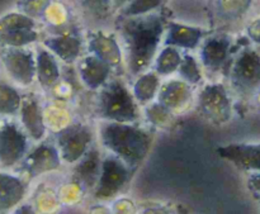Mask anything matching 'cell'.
<instances>
[{"label": "cell", "mask_w": 260, "mask_h": 214, "mask_svg": "<svg viewBox=\"0 0 260 214\" xmlns=\"http://www.w3.org/2000/svg\"><path fill=\"white\" fill-rule=\"evenodd\" d=\"M134 174V170L129 169L118 157L112 154L103 156L101 175L93 190L94 198L98 200H109L118 197L129 184Z\"/></svg>", "instance_id": "obj_6"}, {"label": "cell", "mask_w": 260, "mask_h": 214, "mask_svg": "<svg viewBox=\"0 0 260 214\" xmlns=\"http://www.w3.org/2000/svg\"><path fill=\"white\" fill-rule=\"evenodd\" d=\"M246 34H248V40L251 42L260 45V18L253 20L250 24L246 28Z\"/></svg>", "instance_id": "obj_40"}, {"label": "cell", "mask_w": 260, "mask_h": 214, "mask_svg": "<svg viewBox=\"0 0 260 214\" xmlns=\"http://www.w3.org/2000/svg\"><path fill=\"white\" fill-rule=\"evenodd\" d=\"M43 119H45L46 128L52 131L53 133L66 128L73 123L70 111L66 108L65 103H61V101L47 104L43 108Z\"/></svg>", "instance_id": "obj_24"}, {"label": "cell", "mask_w": 260, "mask_h": 214, "mask_svg": "<svg viewBox=\"0 0 260 214\" xmlns=\"http://www.w3.org/2000/svg\"><path fill=\"white\" fill-rule=\"evenodd\" d=\"M156 99L157 103L177 116L192 106L194 101V89L180 79H173L160 85Z\"/></svg>", "instance_id": "obj_13"}, {"label": "cell", "mask_w": 260, "mask_h": 214, "mask_svg": "<svg viewBox=\"0 0 260 214\" xmlns=\"http://www.w3.org/2000/svg\"><path fill=\"white\" fill-rule=\"evenodd\" d=\"M113 0H79V4L86 14L103 19L111 13Z\"/></svg>", "instance_id": "obj_32"}, {"label": "cell", "mask_w": 260, "mask_h": 214, "mask_svg": "<svg viewBox=\"0 0 260 214\" xmlns=\"http://www.w3.org/2000/svg\"><path fill=\"white\" fill-rule=\"evenodd\" d=\"M13 214H37V212H36L35 207L32 204L25 203V204H20L19 207L15 208Z\"/></svg>", "instance_id": "obj_41"}, {"label": "cell", "mask_w": 260, "mask_h": 214, "mask_svg": "<svg viewBox=\"0 0 260 214\" xmlns=\"http://www.w3.org/2000/svg\"><path fill=\"white\" fill-rule=\"evenodd\" d=\"M251 0H220L217 4V10L221 15L228 18H235L243 14Z\"/></svg>", "instance_id": "obj_34"}, {"label": "cell", "mask_w": 260, "mask_h": 214, "mask_svg": "<svg viewBox=\"0 0 260 214\" xmlns=\"http://www.w3.org/2000/svg\"><path fill=\"white\" fill-rule=\"evenodd\" d=\"M40 33L36 20L23 13L13 12L0 17V48L25 47L36 42Z\"/></svg>", "instance_id": "obj_8"}, {"label": "cell", "mask_w": 260, "mask_h": 214, "mask_svg": "<svg viewBox=\"0 0 260 214\" xmlns=\"http://www.w3.org/2000/svg\"><path fill=\"white\" fill-rule=\"evenodd\" d=\"M144 117L147 123L156 129H170L175 123V116L157 101H151L144 108Z\"/></svg>", "instance_id": "obj_26"}, {"label": "cell", "mask_w": 260, "mask_h": 214, "mask_svg": "<svg viewBox=\"0 0 260 214\" xmlns=\"http://www.w3.org/2000/svg\"><path fill=\"white\" fill-rule=\"evenodd\" d=\"M168 20L164 10L139 17H118L116 25L129 75L137 78L149 71L164 38Z\"/></svg>", "instance_id": "obj_1"}, {"label": "cell", "mask_w": 260, "mask_h": 214, "mask_svg": "<svg viewBox=\"0 0 260 214\" xmlns=\"http://www.w3.org/2000/svg\"><path fill=\"white\" fill-rule=\"evenodd\" d=\"M51 2L52 0H19L17 3V7L19 8L20 13L35 19V18L43 17Z\"/></svg>", "instance_id": "obj_33"}, {"label": "cell", "mask_w": 260, "mask_h": 214, "mask_svg": "<svg viewBox=\"0 0 260 214\" xmlns=\"http://www.w3.org/2000/svg\"><path fill=\"white\" fill-rule=\"evenodd\" d=\"M218 156L243 171L260 172V144H229L217 147Z\"/></svg>", "instance_id": "obj_15"}, {"label": "cell", "mask_w": 260, "mask_h": 214, "mask_svg": "<svg viewBox=\"0 0 260 214\" xmlns=\"http://www.w3.org/2000/svg\"><path fill=\"white\" fill-rule=\"evenodd\" d=\"M259 203H260V202H259Z\"/></svg>", "instance_id": "obj_46"}, {"label": "cell", "mask_w": 260, "mask_h": 214, "mask_svg": "<svg viewBox=\"0 0 260 214\" xmlns=\"http://www.w3.org/2000/svg\"><path fill=\"white\" fill-rule=\"evenodd\" d=\"M160 85V76L154 71H146L137 76L135 80L131 90L132 95L139 105H146L156 98Z\"/></svg>", "instance_id": "obj_23"}, {"label": "cell", "mask_w": 260, "mask_h": 214, "mask_svg": "<svg viewBox=\"0 0 260 214\" xmlns=\"http://www.w3.org/2000/svg\"><path fill=\"white\" fill-rule=\"evenodd\" d=\"M20 123L23 131L28 138L33 141H42L47 133L45 119H43V108L41 106L40 100L33 94L22 96V103L19 108Z\"/></svg>", "instance_id": "obj_16"}, {"label": "cell", "mask_w": 260, "mask_h": 214, "mask_svg": "<svg viewBox=\"0 0 260 214\" xmlns=\"http://www.w3.org/2000/svg\"><path fill=\"white\" fill-rule=\"evenodd\" d=\"M27 182L22 177L0 171V214L15 209L24 199Z\"/></svg>", "instance_id": "obj_21"}, {"label": "cell", "mask_w": 260, "mask_h": 214, "mask_svg": "<svg viewBox=\"0 0 260 214\" xmlns=\"http://www.w3.org/2000/svg\"><path fill=\"white\" fill-rule=\"evenodd\" d=\"M248 188L254 198L260 202V172H249Z\"/></svg>", "instance_id": "obj_39"}, {"label": "cell", "mask_w": 260, "mask_h": 214, "mask_svg": "<svg viewBox=\"0 0 260 214\" xmlns=\"http://www.w3.org/2000/svg\"><path fill=\"white\" fill-rule=\"evenodd\" d=\"M255 101H256V105H258V108L260 109V88L255 93Z\"/></svg>", "instance_id": "obj_45"}, {"label": "cell", "mask_w": 260, "mask_h": 214, "mask_svg": "<svg viewBox=\"0 0 260 214\" xmlns=\"http://www.w3.org/2000/svg\"><path fill=\"white\" fill-rule=\"evenodd\" d=\"M58 205V197L53 195L52 193L41 192L37 199V208H35L36 212H48V210L55 209Z\"/></svg>", "instance_id": "obj_36"}, {"label": "cell", "mask_w": 260, "mask_h": 214, "mask_svg": "<svg viewBox=\"0 0 260 214\" xmlns=\"http://www.w3.org/2000/svg\"><path fill=\"white\" fill-rule=\"evenodd\" d=\"M61 157L57 147L47 141H42L32 151L27 152L19 164V170L27 180L55 171L61 166Z\"/></svg>", "instance_id": "obj_12"}, {"label": "cell", "mask_w": 260, "mask_h": 214, "mask_svg": "<svg viewBox=\"0 0 260 214\" xmlns=\"http://www.w3.org/2000/svg\"><path fill=\"white\" fill-rule=\"evenodd\" d=\"M42 18L48 24L55 28H61L70 24V14H69L66 7H63L61 3L51 2Z\"/></svg>", "instance_id": "obj_30"}, {"label": "cell", "mask_w": 260, "mask_h": 214, "mask_svg": "<svg viewBox=\"0 0 260 214\" xmlns=\"http://www.w3.org/2000/svg\"><path fill=\"white\" fill-rule=\"evenodd\" d=\"M177 73L179 74L180 80L185 81V83L192 86L201 84V81L203 79L202 68H201L200 62L190 53H184L183 55L182 62H180Z\"/></svg>", "instance_id": "obj_28"}, {"label": "cell", "mask_w": 260, "mask_h": 214, "mask_svg": "<svg viewBox=\"0 0 260 214\" xmlns=\"http://www.w3.org/2000/svg\"><path fill=\"white\" fill-rule=\"evenodd\" d=\"M165 0H131L118 12V17H139L157 12Z\"/></svg>", "instance_id": "obj_29"}, {"label": "cell", "mask_w": 260, "mask_h": 214, "mask_svg": "<svg viewBox=\"0 0 260 214\" xmlns=\"http://www.w3.org/2000/svg\"><path fill=\"white\" fill-rule=\"evenodd\" d=\"M102 161L103 156L99 149L96 146H91L85 155L74 164L73 182L80 185L84 192L94 190L101 175Z\"/></svg>", "instance_id": "obj_17"}, {"label": "cell", "mask_w": 260, "mask_h": 214, "mask_svg": "<svg viewBox=\"0 0 260 214\" xmlns=\"http://www.w3.org/2000/svg\"><path fill=\"white\" fill-rule=\"evenodd\" d=\"M93 129L84 123L73 122L70 126L55 133V146L61 161L75 164L93 146Z\"/></svg>", "instance_id": "obj_7"}, {"label": "cell", "mask_w": 260, "mask_h": 214, "mask_svg": "<svg viewBox=\"0 0 260 214\" xmlns=\"http://www.w3.org/2000/svg\"><path fill=\"white\" fill-rule=\"evenodd\" d=\"M28 152V136L14 122L0 126V167L12 169L19 165Z\"/></svg>", "instance_id": "obj_11"}, {"label": "cell", "mask_w": 260, "mask_h": 214, "mask_svg": "<svg viewBox=\"0 0 260 214\" xmlns=\"http://www.w3.org/2000/svg\"><path fill=\"white\" fill-rule=\"evenodd\" d=\"M61 70L58 61L45 47H38L36 52V80L43 90H51L60 80Z\"/></svg>", "instance_id": "obj_22"}, {"label": "cell", "mask_w": 260, "mask_h": 214, "mask_svg": "<svg viewBox=\"0 0 260 214\" xmlns=\"http://www.w3.org/2000/svg\"><path fill=\"white\" fill-rule=\"evenodd\" d=\"M177 208H178L177 214H190L189 210H188L185 207H183V205H177Z\"/></svg>", "instance_id": "obj_44"}, {"label": "cell", "mask_w": 260, "mask_h": 214, "mask_svg": "<svg viewBox=\"0 0 260 214\" xmlns=\"http://www.w3.org/2000/svg\"><path fill=\"white\" fill-rule=\"evenodd\" d=\"M101 145L131 170H136L151 151L154 133L135 123L103 121L99 124Z\"/></svg>", "instance_id": "obj_2"}, {"label": "cell", "mask_w": 260, "mask_h": 214, "mask_svg": "<svg viewBox=\"0 0 260 214\" xmlns=\"http://www.w3.org/2000/svg\"><path fill=\"white\" fill-rule=\"evenodd\" d=\"M50 91L55 101L68 103V101L73 100L75 98V95L78 94V88H76L75 81L61 76L60 80L52 86Z\"/></svg>", "instance_id": "obj_31"}, {"label": "cell", "mask_w": 260, "mask_h": 214, "mask_svg": "<svg viewBox=\"0 0 260 214\" xmlns=\"http://www.w3.org/2000/svg\"><path fill=\"white\" fill-rule=\"evenodd\" d=\"M84 193L85 192L81 189L80 185L76 184L75 182H71L70 184H66L61 188L60 195H58V197L61 198L62 202L73 204V203H76L78 200H80V198L83 197Z\"/></svg>", "instance_id": "obj_35"}, {"label": "cell", "mask_w": 260, "mask_h": 214, "mask_svg": "<svg viewBox=\"0 0 260 214\" xmlns=\"http://www.w3.org/2000/svg\"><path fill=\"white\" fill-rule=\"evenodd\" d=\"M42 46L66 65L76 62L83 52V40L74 33H63L45 38Z\"/></svg>", "instance_id": "obj_19"}, {"label": "cell", "mask_w": 260, "mask_h": 214, "mask_svg": "<svg viewBox=\"0 0 260 214\" xmlns=\"http://www.w3.org/2000/svg\"><path fill=\"white\" fill-rule=\"evenodd\" d=\"M248 42L231 58L226 71L233 88L244 96L255 95L260 88V53Z\"/></svg>", "instance_id": "obj_4"}, {"label": "cell", "mask_w": 260, "mask_h": 214, "mask_svg": "<svg viewBox=\"0 0 260 214\" xmlns=\"http://www.w3.org/2000/svg\"><path fill=\"white\" fill-rule=\"evenodd\" d=\"M233 58V38L225 33H217L206 37L201 43V65L208 73L228 71Z\"/></svg>", "instance_id": "obj_10"}, {"label": "cell", "mask_w": 260, "mask_h": 214, "mask_svg": "<svg viewBox=\"0 0 260 214\" xmlns=\"http://www.w3.org/2000/svg\"><path fill=\"white\" fill-rule=\"evenodd\" d=\"M206 34L207 32L201 27L168 20L164 34V46H172L183 50H196L205 40Z\"/></svg>", "instance_id": "obj_18"}, {"label": "cell", "mask_w": 260, "mask_h": 214, "mask_svg": "<svg viewBox=\"0 0 260 214\" xmlns=\"http://www.w3.org/2000/svg\"><path fill=\"white\" fill-rule=\"evenodd\" d=\"M95 114L106 122L135 123L140 119V106L131 89L121 78L109 79L95 99Z\"/></svg>", "instance_id": "obj_3"}, {"label": "cell", "mask_w": 260, "mask_h": 214, "mask_svg": "<svg viewBox=\"0 0 260 214\" xmlns=\"http://www.w3.org/2000/svg\"><path fill=\"white\" fill-rule=\"evenodd\" d=\"M0 60L9 78L20 86L32 85L36 80V55L25 47H5L0 51Z\"/></svg>", "instance_id": "obj_9"}, {"label": "cell", "mask_w": 260, "mask_h": 214, "mask_svg": "<svg viewBox=\"0 0 260 214\" xmlns=\"http://www.w3.org/2000/svg\"><path fill=\"white\" fill-rule=\"evenodd\" d=\"M112 67L93 55H86L78 62V75L89 90H99L111 79Z\"/></svg>", "instance_id": "obj_20"}, {"label": "cell", "mask_w": 260, "mask_h": 214, "mask_svg": "<svg viewBox=\"0 0 260 214\" xmlns=\"http://www.w3.org/2000/svg\"><path fill=\"white\" fill-rule=\"evenodd\" d=\"M90 214H112V212L109 209H107L106 207H103V205H96V207H94L91 209Z\"/></svg>", "instance_id": "obj_43"}, {"label": "cell", "mask_w": 260, "mask_h": 214, "mask_svg": "<svg viewBox=\"0 0 260 214\" xmlns=\"http://www.w3.org/2000/svg\"><path fill=\"white\" fill-rule=\"evenodd\" d=\"M131 0H113V3H112V12H119Z\"/></svg>", "instance_id": "obj_42"}, {"label": "cell", "mask_w": 260, "mask_h": 214, "mask_svg": "<svg viewBox=\"0 0 260 214\" xmlns=\"http://www.w3.org/2000/svg\"><path fill=\"white\" fill-rule=\"evenodd\" d=\"M112 214H136V207L129 199L121 198L114 202Z\"/></svg>", "instance_id": "obj_38"}, {"label": "cell", "mask_w": 260, "mask_h": 214, "mask_svg": "<svg viewBox=\"0 0 260 214\" xmlns=\"http://www.w3.org/2000/svg\"><path fill=\"white\" fill-rule=\"evenodd\" d=\"M196 108L203 118L216 126L229 123L233 118V100L226 86L221 83L203 86L196 99Z\"/></svg>", "instance_id": "obj_5"}, {"label": "cell", "mask_w": 260, "mask_h": 214, "mask_svg": "<svg viewBox=\"0 0 260 214\" xmlns=\"http://www.w3.org/2000/svg\"><path fill=\"white\" fill-rule=\"evenodd\" d=\"M88 52L106 62L112 70H122L123 52L116 35L106 33L104 30L88 32Z\"/></svg>", "instance_id": "obj_14"}, {"label": "cell", "mask_w": 260, "mask_h": 214, "mask_svg": "<svg viewBox=\"0 0 260 214\" xmlns=\"http://www.w3.org/2000/svg\"><path fill=\"white\" fill-rule=\"evenodd\" d=\"M22 95L7 81L0 80V116H17L19 113Z\"/></svg>", "instance_id": "obj_27"}, {"label": "cell", "mask_w": 260, "mask_h": 214, "mask_svg": "<svg viewBox=\"0 0 260 214\" xmlns=\"http://www.w3.org/2000/svg\"><path fill=\"white\" fill-rule=\"evenodd\" d=\"M182 57L183 53L179 48L164 46L154 60V73L159 76H169L177 73L182 62Z\"/></svg>", "instance_id": "obj_25"}, {"label": "cell", "mask_w": 260, "mask_h": 214, "mask_svg": "<svg viewBox=\"0 0 260 214\" xmlns=\"http://www.w3.org/2000/svg\"><path fill=\"white\" fill-rule=\"evenodd\" d=\"M177 205H173L170 203H152L142 208L136 214H177Z\"/></svg>", "instance_id": "obj_37"}]
</instances>
